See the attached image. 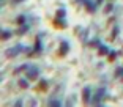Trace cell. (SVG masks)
I'll use <instances>...</instances> for the list:
<instances>
[{
  "label": "cell",
  "instance_id": "1",
  "mask_svg": "<svg viewBox=\"0 0 123 107\" xmlns=\"http://www.w3.org/2000/svg\"><path fill=\"white\" fill-rule=\"evenodd\" d=\"M21 52H30V49L27 46H24V44H16V46H13V47L5 50V55H6L8 58H14V57H18Z\"/></svg>",
  "mask_w": 123,
  "mask_h": 107
},
{
  "label": "cell",
  "instance_id": "2",
  "mask_svg": "<svg viewBox=\"0 0 123 107\" xmlns=\"http://www.w3.org/2000/svg\"><path fill=\"white\" fill-rule=\"evenodd\" d=\"M106 98H107V90H106V87H99V88L96 90V93H95L92 102H93L95 106H99V104H101V99H106Z\"/></svg>",
  "mask_w": 123,
  "mask_h": 107
},
{
  "label": "cell",
  "instance_id": "3",
  "mask_svg": "<svg viewBox=\"0 0 123 107\" xmlns=\"http://www.w3.org/2000/svg\"><path fill=\"white\" fill-rule=\"evenodd\" d=\"M38 77H40V68L30 65L29 69H27V79H29V80H35V79H38Z\"/></svg>",
  "mask_w": 123,
  "mask_h": 107
},
{
  "label": "cell",
  "instance_id": "4",
  "mask_svg": "<svg viewBox=\"0 0 123 107\" xmlns=\"http://www.w3.org/2000/svg\"><path fill=\"white\" fill-rule=\"evenodd\" d=\"M68 50H69V43L68 41H62L60 43V47H58V57H65L66 54H68Z\"/></svg>",
  "mask_w": 123,
  "mask_h": 107
},
{
  "label": "cell",
  "instance_id": "5",
  "mask_svg": "<svg viewBox=\"0 0 123 107\" xmlns=\"http://www.w3.org/2000/svg\"><path fill=\"white\" fill-rule=\"evenodd\" d=\"M79 2H82V3H84V6H85V10H87L88 13H95V11H96V6H98L96 2H95V3H93V2H90V0H79Z\"/></svg>",
  "mask_w": 123,
  "mask_h": 107
},
{
  "label": "cell",
  "instance_id": "6",
  "mask_svg": "<svg viewBox=\"0 0 123 107\" xmlns=\"http://www.w3.org/2000/svg\"><path fill=\"white\" fill-rule=\"evenodd\" d=\"M54 27L55 29H66L68 27V24H66V19L65 18H55L54 19Z\"/></svg>",
  "mask_w": 123,
  "mask_h": 107
},
{
  "label": "cell",
  "instance_id": "7",
  "mask_svg": "<svg viewBox=\"0 0 123 107\" xmlns=\"http://www.w3.org/2000/svg\"><path fill=\"white\" fill-rule=\"evenodd\" d=\"M41 33L38 36H36V41H35V46H33V52L32 54H40L41 50H43V43H41Z\"/></svg>",
  "mask_w": 123,
  "mask_h": 107
},
{
  "label": "cell",
  "instance_id": "8",
  "mask_svg": "<svg viewBox=\"0 0 123 107\" xmlns=\"http://www.w3.org/2000/svg\"><path fill=\"white\" fill-rule=\"evenodd\" d=\"M90 93H92L90 87H85V88L82 90V101H84V102H85V104H87V102H90V99H92Z\"/></svg>",
  "mask_w": 123,
  "mask_h": 107
},
{
  "label": "cell",
  "instance_id": "9",
  "mask_svg": "<svg viewBox=\"0 0 123 107\" xmlns=\"http://www.w3.org/2000/svg\"><path fill=\"white\" fill-rule=\"evenodd\" d=\"M99 49H98V55H107L109 52H111V50H109V47L106 46V44H99Z\"/></svg>",
  "mask_w": 123,
  "mask_h": 107
},
{
  "label": "cell",
  "instance_id": "10",
  "mask_svg": "<svg viewBox=\"0 0 123 107\" xmlns=\"http://www.w3.org/2000/svg\"><path fill=\"white\" fill-rule=\"evenodd\" d=\"M118 33H120V27H118V25H115V27H114V30H112V33H111V36H109V39H111V41H114V39L118 36Z\"/></svg>",
  "mask_w": 123,
  "mask_h": 107
},
{
  "label": "cell",
  "instance_id": "11",
  "mask_svg": "<svg viewBox=\"0 0 123 107\" xmlns=\"http://www.w3.org/2000/svg\"><path fill=\"white\" fill-rule=\"evenodd\" d=\"M47 87H49V82H47L46 79H41V80H40V87H38V88H40L41 91H46Z\"/></svg>",
  "mask_w": 123,
  "mask_h": 107
},
{
  "label": "cell",
  "instance_id": "12",
  "mask_svg": "<svg viewBox=\"0 0 123 107\" xmlns=\"http://www.w3.org/2000/svg\"><path fill=\"white\" fill-rule=\"evenodd\" d=\"M11 36H13V32H11V30H8V29L2 30V39H10Z\"/></svg>",
  "mask_w": 123,
  "mask_h": 107
},
{
  "label": "cell",
  "instance_id": "13",
  "mask_svg": "<svg viewBox=\"0 0 123 107\" xmlns=\"http://www.w3.org/2000/svg\"><path fill=\"white\" fill-rule=\"evenodd\" d=\"M16 24H19V25H24V24H27V18L24 14H19L18 18H16Z\"/></svg>",
  "mask_w": 123,
  "mask_h": 107
},
{
  "label": "cell",
  "instance_id": "14",
  "mask_svg": "<svg viewBox=\"0 0 123 107\" xmlns=\"http://www.w3.org/2000/svg\"><path fill=\"white\" fill-rule=\"evenodd\" d=\"M19 87H21V88H24V90H27V88H29V80H27V79H19Z\"/></svg>",
  "mask_w": 123,
  "mask_h": 107
},
{
  "label": "cell",
  "instance_id": "15",
  "mask_svg": "<svg viewBox=\"0 0 123 107\" xmlns=\"http://www.w3.org/2000/svg\"><path fill=\"white\" fill-rule=\"evenodd\" d=\"M29 29H30V27H29V24L21 25V29L18 30V35H24V33H27V32H29Z\"/></svg>",
  "mask_w": 123,
  "mask_h": 107
},
{
  "label": "cell",
  "instance_id": "16",
  "mask_svg": "<svg viewBox=\"0 0 123 107\" xmlns=\"http://www.w3.org/2000/svg\"><path fill=\"white\" fill-rule=\"evenodd\" d=\"M29 66L30 65H21V66H18V68L14 69V74H19V72H22V71H27Z\"/></svg>",
  "mask_w": 123,
  "mask_h": 107
},
{
  "label": "cell",
  "instance_id": "17",
  "mask_svg": "<svg viewBox=\"0 0 123 107\" xmlns=\"http://www.w3.org/2000/svg\"><path fill=\"white\" fill-rule=\"evenodd\" d=\"M49 106L51 107H60L62 106V101H58V99H49Z\"/></svg>",
  "mask_w": 123,
  "mask_h": 107
},
{
  "label": "cell",
  "instance_id": "18",
  "mask_svg": "<svg viewBox=\"0 0 123 107\" xmlns=\"http://www.w3.org/2000/svg\"><path fill=\"white\" fill-rule=\"evenodd\" d=\"M66 16V10L63 6L60 8V10H57V18H65Z\"/></svg>",
  "mask_w": 123,
  "mask_h": 107
},
{
  "label": "cell",
  "instance_id": "19",
  "mask_svg": "<svg viewBox=\"0 0 123 107\" xmlns=\"http://www.w3.org/2000/svg\"><path fill=\"white\" fill-rule=\"evenodd\" d=\"M99 44H101L99 38H93L92 41H88V46H99Z\"/></svg>",
  "mask_w": 123,
  "mask_h": 107
},
{
  "label": "cell",
  "instance_id": "20",
  "mask_svg": "<svg viewBox=\"0 0 123 107\" xmlns=\"http://www.w3.org/2000/svg\"><path fill=\"white\" fill-rule=\"evenodd\" d=\"M107 57H109V60H111V61H114L117 58V52H115V50H111V52L107 54Z\"/></svg>",
  "mask_w": 123,
  "mask_h": 107
},
{
  "label": "cell",
  "instance_id": "21",
  "mask_svg": "<svg viewBox=\"0 0 123 107\" xmlns=\"http://www.w3.org/2000/svg\"><path fill=\"white\" fill-rule=\"evenodd\" d=\"M115 76H117V77H122V76H123V66L115 68Z\"/></svg>",
  "mask_w": 123,
  "mask_h": 107
},
{
  "label": "cell",
  "instance_id": "22",
  "mask_svg": "<svg viewBox=\"0 0 123 107\" xmlns=\"http://www.w3.org/2000/svg\"><path fill=\"white\" fill-rule=\"evenodd\" d=\"M112 10H114V5L112 3H107V5H106V8H104V13H111Z\"/></svg>",
  "mask_w": 123,
  "mask_h": 107
},
{
  "label": "cell",
  "instance_id": "23",
  "mask_svg": "<svg viewBox=\"0 0 123 107\" xmlns=\"http://www.w3.org/2000/svg\"><path fill=\"white\" fill-rule=\"evenodd\" d=\"M14 106H16V107H21V106H24V101H22V99H18V101L14 102Z\"/></svg>",
  "mask_w": 123,
  "mask_h": 107
},
{
  "label": "cell",
  "instance_id": "24",
  "mask_svg": "<svg viewBox=\"0 0 123 107\" xmlns=\"http://www.w3.org/2000/svg\"><path fill=\"white\" fill-rule=\"evenodd\" d=\"M13 3H22V2H25V0H11Z\"/></svg>",
  "mask_w": 123,
  "mask_h": 107
},
{
  "label": "cell",
  "instance_id": "25",
  "mask_svg": "<svg viewBox=\"0 0 123 107\" xmlns=\"http://www.w3.org/2000/svg\"><path fill=\"white\" fill-rule=\"evenodd\" d=\"M36 104H38V102H36V99H32V101H30V106H36Z\"/></svg>",
  "mask_w": 123,
  "mask_h": 107
},
{
  "label": "cell",
  "instance_id": "26",
  "mask_svg": "<svg viewBox=\"0 0 123 107\" xmlns=\"http://www.w3.org/2000/svg\"><path fill=\"white\" fill-rule=\"evenodd\" d=\"M103 3V0H96V5H101Z\"/></svg>",
  "mask_w": 123,
  "mask_h": 107
},
{
  "label": "cell",
  "instance_id": "27",
  "mask_svg": "<svg viewBox=\"0 0 123 107\" xmlns=\"http://www.w3.org/2000/svg\"><path fill=\"white\" fill-rule=\"evenodd\" d=\"M122 80H123V76H122Z\"/></svg>",
  "mask_w": 123,
  "mask_h": 107
}]
</instances>
